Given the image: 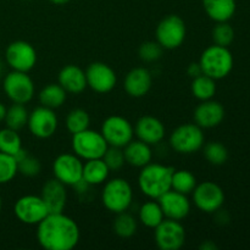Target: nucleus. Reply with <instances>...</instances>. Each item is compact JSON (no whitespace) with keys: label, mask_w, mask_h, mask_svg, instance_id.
Here are the masks:
<instances>
[{"label":"nucleus","mask_w":250,"mask_h":250,"mask_svg":"<svg viewBox=\"0 0 250 250\" xmlns=\"http://www.w3.org/2000/svg\"><path fill=\"white\" fill-rule=\"evenodd\" d=\"M37 241L45 250H72L80 243L77 222L63 212H49L37 225Z\"/></svg>","instance_id":"nucleus-1"},{"label":"nucleus","mask_w":250,"mask_h":250,"mask_svg":"<svg viewBox=\"0 0 250 250\" xmlns=\"http://www.w3.org/2000/svg\"><path fill=\"white\" fill-rule=\"evenodd\" d=\"M175 168L163 164L149 163L141 168L138 187L149 199L158 200L171 189V178Z\"/></svg>","instance_id":"nucleus-2"},{"label":"nucleus","mask_w":250,"mask_h":250,"mask_svg":"<svg viewBox=\"0 0 250 250\" xmlns=\"http://www.w3.org/2000/svg\"><path fill=\"white\" fill-rule=\"evenodd\" d=\"M198 62L204 75L217 81L227 77L231 73L234 60L229 48L214 44L203 51Z\"/></svg>","instance_id":"nucleus-3"},{"label":"nucleus","mask_w":250,"mask_h":250,"mask_svg":"<svg viewBox=\"0 0 250 250\" xmlns=\"http://www.w3.org/2000/svg\"><path fill=\"white\" fill-rule=\"evenodd\" d=\"M102 202L105 209L112 214L127 211L133 202L132 186L121 177L106 181L102 192Z\"/></svg>","instance_id":"nucleus-4"},{"label":"nucleus","mask_w":250,"mask_h":250,"mask_svg":"<svg viewBox=\"0 0 250 250\" xmlns=\"http://www.w3.org/2000/svg\"><path fill=\"white\" fill-rule=\"evenodd\" d=\"M72 151L83 160L100 159L104 156L109 144L103 137L102 132L87 128L82 132L72 134L71 139Z\"/></svg>","instance_id":"nucleus-5"},{"label":"nucleus","mask_w":250,"mask_h":250,"mask_svg":"<svg viewBox=\"0 0 250 250\" xmlns=\"http://www.w3.org/2000/svg\"><path fill=\"white\" fill-rule=\"evenodd\" d=\"M205 142L203 128L197 124H185L173 129L170 146L178 154H194L203 148Z\"/></svg>","instance_id":"nucleus-6"},{"label":"nucleus","mask_w":250,"mask_h":250,"mask_svg":"<svg viewBox=\"0 0 250 250\" xmlns=\"http://www.w3.org/2000/svg\"><path fill=\"white\" fill-rule=\"evenodd\" d=\"M2 89L12 103L23 105L33 99L36 92L33 80L28 73L14 70L4 77Z\"/></svg>","instance_id":"nucleus-7"},{"label":"nucleus","mask_w":250,"mask_h":250,"mask_svg":"<svg viewBox=\"0 0 250 250\" xmlns=\"http://www.w3.org/2000/svg\"><path fill=\"white\" fill-rule=\"evenodd\" d=\"M156 42L164 49L172 50L180 48L186 39V23L178 15H168L156 27Z\"/></svg>","instance_id":"nucleus-8"},{"label":"nucleus","mask_w":250,"mask_h":250,"mask_svg":"<svg viewBox=\"0 0 250 250\" xmlns=\"http://www.w3.org/2000/svg\"><path fill=\"white\" fill-rule=\"evenodd\" d=\"M100 132L110 146L124 148L133 139L134 127L124 116L112 115L104 120Z\"/></svg>","instance_id":"nucleus-9"},{"label":"nucleus","mask_w":250,"mask_h":250,"mask_svg":"<svg viewBox=\"0 0 250 250\" xmlns=\"http://www.w3.org/2000/svg\"><path fill=\"white\" fill-rule=\"evenodd\" d=\"M82 160L75 153L60 154L53 163L54 178L66 187H76L82 181Z\"/></svg>","instance_id":"nucleus-10"},{"label":"nucleus","mask_w":250,"mask_h":250,"mask_svg":"<svg viewBox=\"0 0 250 250\" xmlns=\"http://www.w3.org/2000/svg\"><path fill=\"white\" fill-rule=\"evenodd\" d=\"M5 60L14 71L28 73L36 66L38 56L31 43L26 41H15L7 45Z\"/></svg>","instance_id":"nucleus-11"},{"label":"nucleus","mask_w":250,"mask_h":250,"mask_svg":"<svg viewBox=\"0 0 250 250\" xmlns=\"http://www.w3.org/2000/svg\"><path fill=\"white\" fill-rule=\"evenodd\" d=\"M193 194V203L203 212L214 214L219 211L225 203V192L217 183L211 181H205L199 183Z\"/></svg>","instance_id":"nucleus-12"},{"label":"nucleus","mask_w":250,"mask_h":250,"mask_svg":"<svg viewBox=\"0 0 250 250\" xmlns=\"http://www.w3.org/2000/svg\"><path fill=\"white\" fill-rule=\"evenodd\" d=\"M14 214L22 224L37 226L49 214V210L41 195L28 194L16 200L14 205Z\"/></svg>","instance_id":"nucleus-13"},{"label":"nucleus","mask_w":250,"mask_h":250,"mask_svg":"<svg viewBox=\"0 0 250 250\" xmlns=\"http://www.w3.org/2000/svg\"><path fill=\"white\" fill-rule=\"evenodd\" d=\"M154 238L160 250H178L186 243V229L181 221L164 219L154 229Z\"/></svg>","instance_id":"nucleus-14"},{"label":"nucleus","mask_w":250,"mask_h":250,"mask_svg":"<svg viewBox=\"0 0 250 250\" xmlns=\"http://www.w3.org/2000/svg\"><path fill=\"white\" fill-rule=\"evenodd\" d=\"M58 116L53 109L45 106H38L29 112L27 127L32 136L39 139H48L55 134L58 129Z\"/></svg>","instance_id":"nucleus-15"},{"label":"nucleus","mask_w":250,"mask_h":250,"mask_svg":"<svg viewBox=\"0 0 250 250\" xmlns=\"http://www.w3.org/2000/svg\"><path fill=\"white\" fill-rule=\"evenodd\" d=\"M88 87L95 93L106 94L111 92L117 82L116 72L111 66L105 62H92L85 70Z\"/></svg>","instance_id":"nucleus-16"},{"label":"nucleus","mask_w":250,"mask_h":250,"mask_svg":"<svg viewBox=\"0 0 250 250\" xmlns=\"http://www.w3.org/2000/svg\"><path fill=\"white\" fill-rule=\"evenodd\" d=\"M158 202L163 209L165 219L182 221L190 212V202L187 195L173 189H170L161 195Z\"/></svg>","instance_id":"nucleus-17"},{"label":"nucleus","mask_w":250,"mask_h":250,"mask_svg":"<svg viewBox=\"0 0 250 250\" xmlns=\"http://www.w3.org/2000/svg\"><path fill=\"white\" fill-rule=\"evenodd\" d=\"M225 107L216 100L202 102L194 110V124L200 128H214L222 124L225 119Z\"/></svg>","instance_id":"nucleus-18"},{"label":"nucleus","mask_w":250,"mask_h":250,"mask_svg":"<svg viewBox=\"0 0 250 250\" xmlns=\"http://www.w3.org/2000/svg\"><path fill=\"white\" fill-rule=\"evenodd\" d=\"M165 133L166 129L163 122L151 115L142 116L134 126V134L137 138L149 146H156L160 143L165 137Z\"/></svg>","instance_id":"nucleus-19"},{"label":"nucleus","mask_w":250,"mask_h":250,"mask_svg":"<svg viewBox=\"0 0 250 250\" xmlns=\"http://www.w3.org/2000/svg\"><path fill=\"white\" fill-rule=\"evenodd\" d=\"M42 199L45 203L49 212H63L67 204L66 186L56 178L46 181L42 187Z\"/></svg>","instance_id":"nucleus-20"},{"label":"nucleus","mask_w":250,"mask_h":250,"mask_svg":"<svg viewBox=\"0 0 250 250\" xmlns=\"http://www.w3.org/2000/svg\"><path fill=\"white\" fill-rule=\"evenodd\" d=\"M153 84V77L148 68H132L125 77L124 88L132 98H142L148 94Z\"/></svg>","instance_id":"nucleus-21"},{"label":"nucleus","mask_w":250,"mask_h":250,"mask_svg":"<svg viewBox=\"0 0 250 250\" xmlns=\"http://www.w3.org/2000/svg\"><path fill=\"white\" fill-rule=\"evenodd\" d=\"M59 84L70 94H81L88 87L85 71L77 65H66L59 72Z\"/></svg>","instance_id":"nucleus-22"},{"label":"nucleus","mask_w":250,"mask_h":250,"mask_svg":"<svg viewBox=\"0 0 250 250\" xmlns=\"http://www.w3.org/2000/svg\"><path fill=\"white\" fill-rule=\"evenodd\" d=\"M124 154L126 164L138 168L148 165L153 159L151 146L139 141V139H137V141L132 139L126 146H124Z\"/></svg>","instance_id":"nucleus-23"},{"label":"nucleus","mask_w":250,"mask_h":250,"mask_svg":"<svg viewBox=\"0 0 250 250\" xmlns=\"http://www.w3.org/2000/svg\"><path fill=\"white\" fill-rule=\"evenodd\" d=\"M202 4L205 14L215 22L229 21L237 10L236 0H202Z\"/></svg>","instance_id":"nucleus-24"},{"label":"nucleus","mask_w":250,"mask_h":250,"mask_svg":"<svg viewBox=\"0 0 250 250\" xmlns=\"http://www.w3.org/2000/svg\"><path fill=\"white\" fill-rule=\"evenodd\" d=\"M110 172L111 171L107 167L103 158L85 160V163L83 164L82 181L88 186L103 185L107 181Z\"/></svg>","instance_id":"nucleus-25"},{"label":"nucleus","mask_w":250,"mask_h":250,"mask_svg":"<svg viewBox=\"0 0 250 250\" xmlns=\"http://www.w3.org/2000/svg\"><path fill=\"white\" fill-rule=\"evenodd\" d=\"M38 99L42 106L55 110L65 104L67 99V92L59 83H50L39 92Z\"/></svg>","instance_id":"nucleus-26"},{"label":"nucleus","mask_w":250,"mask_h":250,"mask_svg":"<svg viewBox=\"0 0 250 250\" xmlns=\"http://www.w3.org/2000/svg\"><path fill=\"white\" fill-rule=\"evenodd\" d=\"M138 219L144 226L154 229L163 222V220L165 219V215H164L163 209H161L158 200L151 199L142 205L141 209H139Z\"/></svg>","instance_id":"nucleus-27"},{"label":"nucleus","mask_w":250,"mask_h":250,"mask_svg":"<svg viewBox=\"0 0 250 250\" xmlns=\"http://www.w3.org/2000/svg\"><path fill=\"white\" fill-rule=\"evenodd\" d=\"M216 81L209 76L204 75V73L193 78L192 84H190L192 94L200 102L212 99L216 94Z\"/></svg>","instance_id":"nucleus-28"},{"label":"nucleus","mask_w":250,"mask_h":250,"mask_svg":"<svg viewBox=\"0 0 250 250\" xmlns=\"http://www.w3.org/2000/svg\"><path fill=\"white\" fill-rule=\"evenodd\" d=\"M17 163V172L24 177H36L41 173L42 164L39 159L34 158L23 148L14 156Z\"/></svg>","instance_id":"nucleus-29"},{"label":"nucleus","mask_w":250,"mask_h":250,"mask_svg":"<svg viewBox=\"0 0 250 250\" xmlns=\"http://www.w3.org/2000/svg\"><path fill=\"white\" fill-rule=\"evenodd\" d=\"M198 182L193 172L188 170H175L171 178V189L182 194H192Z\"/></svg>","instance_id":"nucleus-30"},{"label":"nucleus","mask_w":250,"mask_h":250,"mask_svg":"<svg viewBox=\"0 0 250 250\" xmlns=\"http://www.w3.org/2000/svg\"><path fill=\"white\" fill-rule=\"evenodd\" d=\"M29 112L27 111L26 106L23 104H14L6 110V115H5L4 122L6 127L15 129V131H20L23 127L27 126V121H28Z\"/></svg>","instance_id":"nucleus-31"},{"label":"nucleus","mask_w":250,"mask_h":250,"mask_svg":"<svg viewBox=\"0 0 250 250\" xmlns=\"http://www.w3.org/2000/svg\"><path fill=\"white\" fill-rule=\"evenodd\" d=\"M22 148L23 146H22V139L19 131H15L9 127L0 129V151L1 153L15 156Z\"/></svg>","instance_id":"nucleus-32"},{"label":"nucleus","mask_w":250,"mask_h":250,"mask_svg":"<svg viewBox=\"0 0 250 250\" xmlns=\"http://www.w3.org/2000/svg\"><path fill=\"white\" fill-rule=\"evenodd\" d=\"M112 229L121 238H131L137 232V220L127 211L119 212L114 220Z\"/></svg>","instance_id":"nucleus-33"},{"label":"nucleus","mask_w":250,"mask_h":250,"mask_svg":"<svg viewBox=\"0 0 250 250\" xmlns=\"http://www.w3.org/2000/svg\"><path fill=\"white\" fill-rule=\"evenodd\" d=\"M65 125L66 128H67V131L71 134L78 133V132H82L84 129L89 128L90 116L85 110L73 109L66 116Z\"/></svg>","instance_id":"nucleus-34"},{"label":"nucleus","mask_w":250,"mask_h":250,"mask_svg":"<svg viewBox=\"0 0 250 250\" xmlns=\"http://www.w3.org/2000/svg\"><path fill=\"white\" fill-rule=\"evenodd\" d=\"M203 149L208 163L214 166H221L229 160V150L221 142H209Z\"/></svg>","instance_id":"nucleus-35"},{"label":"nucleus","mask_w":250,"mask_h":250,"mask_svg":"<svg viewBox=\"0 0 250 250\" xmlns=\"http://www.w3.org/2000/svg\"><path fill=\"white\" fill-rule=\"evenodd\" d=\"M211 36L214 44L229 48V46L233 43L236 33H234L233 27L229 23V21L216 22V26L212 28Z\"/></svg>","instance_id":"nucleus-36"},{"label":"nucleus","mask_w":250,"mask_h":250,"mask_svg":"<svg viewBox=\"0 0 250 250\" xmlns=\"http://www.w3.org/2000/svg\"><path fill=\"white\" fill-rule=\"evenodd\" d=\"M17 175V163L14 156L0 151V185L9 183Z\"/></svg>","instance_id":"nucleus-37"},{"label":"nucleus","mask_w":250,"mask_h":250,"mask_svg":"<svg viewBox=\"0 0 250 250\" xmlns=\"http://www.w3.org/2000/svg\"><path fill=\"white\" fill-rule=\"evenodd\" d=\"M103 160L110 168V171H117L126 164L125 160L124 148H117V146H110L105 151Z\"/></svg>","instance_id":"nucleus-38"},{"label":"nucleus","mask_w":250,"mask_h":250,"mask_svg":"<svg viewBox=\"0 0 250 250\" xmlns=\"http://www.w3.org/2000/svg\"><path fill=\"white\" fill-rule=\"evenodd\" d=\"M164 48L158 43V42H146L139 46V58L142 61L146 62H154V61L159 60L163 55Z\"/></svg>","instance_id":"nucleus-39"},{"label":"nucleus","mask_w":250,"mask_h":250,"mask_svg":"<svg viewBox=\"0 0 250 250\" xmlns=\"http://www.w3.org/2000/svg\"><path fill=\"white\" fill-rule=\"evenodd\" d=\"M187 73L188 76H189L190 78H195L198 77V76L203 75V71H202V67H200L199 62H192L189 66H188L187 68Z\"/></svg>","instance_id":"nucleus-40"},{"label":"nucleus","mask_w":250,"mask_h":250,"mask_svg":"<svg viewBox=\"0 0 250 250\" xmlns=\"http://www.w3.org/2000/svg\"><path fill=\"white\" fill-rule=\"evenodd\" d=\"M200 249H204V250H216L217 246L211 241H205L204 243L200 246Z\"/></svg>","instance_id":"nucleus-41"},{"label":"nucleus","mask_w":250,"mask_h":250,"mask_svg":"<svg viewBox=\"0 0 250 250\" xmlns=\"http://www.w3.org/2000/svg\"><path fill=\"white\" fill-rule=\"evenodd\" d=\"M6 110H7V107L5 106L2 103H0V122L4 121L5 115H6Z\"/></svg>","instance_id":"nucleus-42"},{"label":"nucleus","mask_w":250,"mask_h":250,"mask_svg":"<svg viewBox=\"0 0 250 250\" xmlns=\"http://www.w3.org/2000/svg\"><path fill=\"white\" fill-rule=\"evenodd\" d=\"M50 2H53V4L55 5H65L67 4V2H70L71 0H49Z\"/></svg>","instance_id":"nucleus-43"},{"label":"nucleus","mask_w":250,"mask_h":250,"mask_svg":"<svg viewBox=\"0 0 250 250\" xmlns=\"http://www.w3.org/2000/svg\"><path fill=\"white\" fill-rule=\"evenodd\" d=\"M2 209V199H1V195H0V212H1Z\"/></svg>","instance_id":"nucleus-44"},{"label":"nucleus","mask_w":250,"mask_h":250,"mask_svg":"<svg viewBox=\"0 0 250 250\" xmlns=\"http://www.w3.org/2000/svg\"><path fill=\"white\" fill-rule=\"evenodd\" d=\"M1 73H2V63L1 61H0V76H1Z\"/></svg>","instance_id":"nucleus-45"},{"label":"nucleus","mask_w":250,"mask_h":250,"mask_svg":"<svg viewBox=\"0 0 250 250\" xmlns=\"http://www.w3.org/2000/svg\"><path fill=\"white\" fill-rule=\"evenodd\" d=\"M23 1H29V0H23Z\"/></svg>","instance_id":"nucleus-46"}]
</instances>
